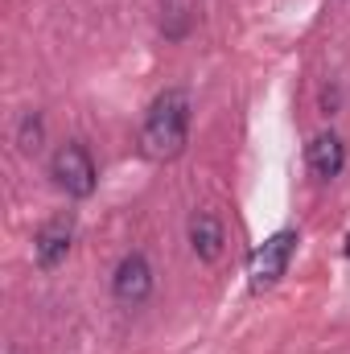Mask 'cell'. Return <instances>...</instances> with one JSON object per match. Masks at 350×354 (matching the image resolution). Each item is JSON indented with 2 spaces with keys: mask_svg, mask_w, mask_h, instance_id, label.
Wrapping results in <instances>:
<instances>
[{
  "mask_svg": "<svg viewBox=\"0 0 350 354\" xmlns=\"http://www.w3.org/2000/svg\"><path fill=\"white\" fill-rule=\"evenodd\" d=\"M293 252H297L293 231H276L272 239H264V248H256V256H252V288H272L288 272Z\"/></svg>",
  "mask_w": 350,
  "mask_h": 354,
  "instance_id": "3957f363",
  "label": "cell"
},
{
  "mask_svg": "<svg viewBox=\"0 0 350 354\" xmlns=\"http://www.w3.org/2000/svg\"><path fill=\"white\" fill-rule=\"evenodd\" d=\"M71 239H75V218H71V214L50 218V223L37 231V239H33V256H37V264L42 268H58L62 260H66V252H71Z\"/></svg>",
  "mask_w": 350,
  "mask_h": 354,
  "instance_id": "5b68a950",
  "label": "cell"
},
{
  "mask_svg": "<svg viewBox=\"0 0 350 354\" xmlns=\"http://www.w3.org/2000/svg\"><path fill=\"white\" fill-rule=\"evenodd\" d=\"M50 174L75 198H87L91 189H95V161H91V153L83 145H62L54 153V161H50Z\"/></svg>",
  "mask_w": 350,
  "mask_h": 354,
  "instance_id": "7a4b0ae2",
  "label": "cell"
},
{
  "mask_svg": "<svg viewBox=\"0 0 350 354\" xmlns=\"http://www.w3.org/2000/svg\"><path fill=\"white\" fill-rule=\"evenodd\" d=\"M37 140H42V120H37V115H25V124H21V149L33 153Z\"/></svg>",
  "mask_w": 350,
  "mask_h": 354,
  "instance_id": "ba28073f",
  "label": "cell"
},
{
  "mask_svg": "<svg viewBox=\"0 0 350 354\" xmlns=\"http://www.w3.org/2000/svg\"><path fill=\"white\" fill-rule=\"evenodd\" d=\"M223 243H227L223 223H219L210 210H198V214L190 218V248H194V256L206 260V264H214V260L223 256Z\"/></svg>",
  "mask_w": 350,
  "mask_h": 354,
  "instance_id": "8992f818",
  "label": "cell"
},
{
  "mask_svg": "<svg viewBox=\"0 0 350 354\" xmlns=\"http://www.w3.org/2000/svg\"><path fill=\"white\" fill-rule=\"evenodd\" d=\"M185 136H190V95L181 87L161 91L145 115V128H140V149L145 157L153 161H174L177 153L185 149Z\"/></svg>",
  "mask_w": 350,
  "mask_h": 354,
  "instance_id": "6da1fadb",
  "label": "cell"
},
{
  "mask_svg": "<svg viewBox=\"0 0 350 354\" xmlns=\"http://www.w3.org/2000/svg\"><path fill=\"white\" fill-rule=\"evenodd\" d=\"M309 169L313 177H322V181H330V177L342 174V165H347V145L334 136V132H317L313 140H309Z\"/></svg>",
  "mask_w": 350,
  "mask_h": 354,
  "instance_id": "52a82bcc",
  "label": "cell"
},
{
  "mask_svg": "<svg viewBox=\"0 0 350 354\" xmlns=\"http://www.w3.org/2000/svg\"><path fill=\"white\" fill-rule=\"evenodd\" d=\"M111 292L124 301V305H140L149 292H153V268L145 256H124L120 268H116V276H111Z\"/></svg>",
  "mask_w": 350,
  "mask_h": 354,
  "instance_id": "277c9868",
  "label": "cell"
}]
</instances>
